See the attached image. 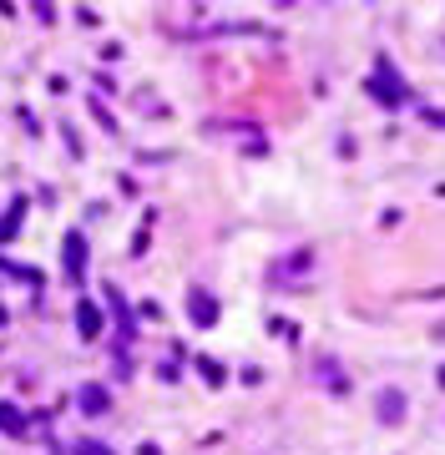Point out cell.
<instances>
[{
	"mask_svg": "<svg viewBox=\"0 0 445 455\" xmlns=\"http://www.w3.org/2000/svg\"><path fill=\"white\" fill-rule=\"evenodd\" d=\"M379 415H385V420H400V395H385V410Z\"/></svg>",
	"mask_w": 445,
	"mask_h": 455,
	"instance_id": "obj_1",
	"label": "cell"
},
{
	"mask_svg": "<svg viewBox=\"0 0 445 455\" xmlns=\"http://www.w3.org/2000/svg\"><path fill=\"white\" fill-rule=\"evenodd\" d=\"M430 122H440V127H445V112H430Z\"/></svg>",
	"mask_w": 445,
	"mask_h": 455,
	"instance_id": "obj_2",
	"label": "cell"
}]
</instances>
